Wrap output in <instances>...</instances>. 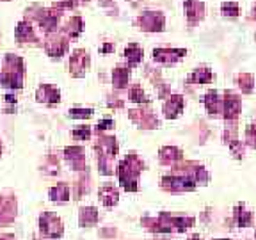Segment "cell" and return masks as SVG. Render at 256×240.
Here are the masks:
<instances>
[{
    "label": "cell",
    "instance_id": "cell-1",
    "mask_svg": "<svg viewBox=\"0 0 256 240\" xmlns=\"http://www.w3.org/2000/svg\"><path fill=\"white\" fill-rule=\"evenodd\" d=\"M237 223L240 226H249L251 224V214L249 212H246L244 208H239V212H237Z\"/></svg>",
    "mask_w": 256,
    "mask_h": 240
},
{
    "label": "cell",
    "instance_id": "cell-2",
    "mask_svg": "<svg viewBox=\"0 0 256 240\" xmlns=\"http://www.w3.org/2000/svg\"><path fill=\"white\" fill-rule=\"evenodd\" d=\"M210 79H212V73H210L206 68L199 69V71L194 73V80H196V82H208Z\"/></svg>",
    "mask_w": 256,
    "mask_h": 240
},
{
    "label": "cell",
    "instance_id": "cell-3",
    "mask_svg": "<svg viewBox=\"0 0 256 240\" xmlns=\"http://www.w3.org/2000/svg\"><path fill=\"white\" fill-rule=\"evenodd\" d=\"M222 11H230L228 15H231V16H237V13H239L235 4H222Z\"/></svg>",
    "mask_w": 256,
    "mask_h": 240
}]
</instances>
